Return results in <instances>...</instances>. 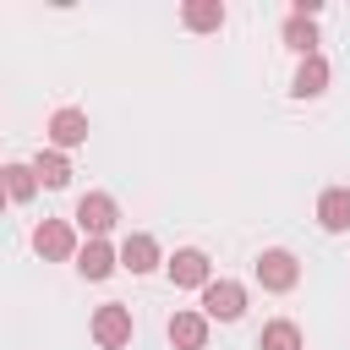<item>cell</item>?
Here are the masks:
<instances>
[{"label":"cell","instance_id":"30bf717a","mask_svg":"<svg viewBox=\"0 0 350 350\" xmlns=\"http://www.w3.org/2000/svg\"><path fill=\"white\" fill-rule=\"evenodd\" d=\"M208 328H213V323L186 306V312L170 317V345H175V350H208Z\"/></svg>","mask_w":350,"mask_h":350},{"label":"cell","instance_id":"ba28073f","mask_svg":"<svg viewBox=\"0 0 350 350\" xmlns=\"http://www.w3.org/2000/svg\"><path fill=\"white\" fill-rule=\"evenodd\" d=\"M159 262H170V257L159 252V241H153L148 230H131V235L120 241V268H131V273H153Z\"/></svg>","mask_w":350,"mask_h":350},{"label":"cell","instance_id":"4fadbf2b","mask_svg":"<svg viewBox=\"0 0 350 350\" xmlns=\"http://www.w3.org/2000/svg\"><path fill=\"white\" fill-rule=\"evenodd\" d=\"M33 175H38V186H44V191H60V186H71V159H66L60 148H38Z\"/></svg>","mask_w":350,"mask_h":350},{"label":"cell","instance_id":"8fae6325","mask_svg":"<svg viewBox=\"0 0 350 350\" xmlns=\"http://www.w3.org/2000/svg\"><path fill=\"white\" fill-rule=\"evenodd\" d=\"M317 224H323L328 235H345V230H350V186H323V197H317Z\"/></svg>","mask_w":350,"mask_h":350},{"label":"cell","instance_id":"52a82bcc","mask_svg":"<svg viewBox=\"0 0 350 350\" xmlns=\"http://www.w3.org/2000/svg\"><path fill=\"white\" fill-rule=\"evenodd\" d=\"M44 137H49V148L71 153V148H82V142H88V115H82L77 104H66V109H55V115H49Z\"/></svg>","mask_w":350,"mask_h":350},{"label":"cell","instance_id":"7c38bea8","mask_svg":"<svg viewBox=\"0 0 350 350\" xmlns=\"http://www.w3.org/2000/svg\"><path fill=\"white\" fill-rule=\"evenodd\" d=\"M328 82H334L328 60H323V55H312V60H301V66H295L290 93H295V98H323V93H328Z\"/></svg>","mask_w":350,"mask_h":350},{"label":"cell","instance_id":"6da1fadb","mask_svg":"<svg viewBox=\"0 0 350 350\" xmlns=\"http://www.w3.org/2000/svg\"><path fill=\"white\" fill-rule=\"evenodd\" d=\"M252 273H257V284H262L268 295H290V290L301 284V257H295L290 246H268V252H257Z\"/></svg>","mask_w":350,"mask_h":350},{"label":"cell","instance_id":"5bb4252c","mask_svg":"<svg viewBox=\"0 0 350 350\" xmlns=\"http://www.w3.org/2000/svg\"><path fill=\"white\" fill-rule=\"evenodd\" d=\"M180 22L191 33H219L224 27V0H186L180 5Z\"/></svg>","mask_w":350,"mask_h":350},{"label":"cell","instance_id":"5b68a950","mask_svg":"<svg viewBox=\"0 0 350 350\" xmlns=\"http://www.w3.org/2000/svg\"><path fill=\"white\" fill-rule=\"evenodd\" d=\"M164 273H170L175 290H208V284H213V262H208L202 246H180V252L164 262Z\"/></svg>","mask_w":350,"mask_h":350},{"label":"cell","instance_id":"7a4b0ae2","mask_svg":"<svg viewBox=\"0 0 350 350\" xmlns=\"http://www.w3.org/2000/svg\"><path fill=\"white\" fill-rule=\"evenodd\" d=\"M88 334H93V345H98V350H126V345H131V334H137V317H131V306H126V301H104V306L93 312Z\"/></svg>","mask_w":350,"mask_h":350},{"label":"cell","instance_id":"3957f363","mask_svg":"<svg viewBox=\"0 0 350 350\" xmlns=\"http://www.w3.org/2000/svg\"><path fill=\"white\" fill-rule=\"evenodd\" d=\"M77 230L88 235V241H109V230L120 224V202L109 197V191H88V197H77Z\"/></svg>","mask_w":350,"mask_h":350},{"label":"cell","instance_id":"9c48e42d","mask_svg":"<svg viewBox=\"0 0 350 350\" xmlns=\"http://www.w3.org/2000/svg\"><path fill=\"white\" fill-rule=\"evenodd\" d=\"M115 268H120V246H109V241H88V246L77 252V273H82V279H93V284H98V279H109Z\"/></svg>","mask_w":350,"mask_h":350},{"label":"cell","instance_id":"8992f818","mask_svg":"<svg viewBox=\"0 0 350 350\" xmlns=\"http://www.w3.org/2000/svg\"><path fill=\"white\" fill-rule=\"evenodd\" d=\"M208 323H235L241 312H246V284L241 279H213L208 290H202V306H197Z\"/></svg>","mask_w":350,"mask_h":350},{"label":"cell","instance_id":"2e32d148","mask_svg":"<svg viewBox=\"0 0 350 350\" xmlns=\"http://www.w3.org/2000/svg\"><path fill=\"white\" fill-rule=\"evenodd\" d=\"M257 350H301V328H295L290 317H273V323H262Z\"/></svg>","mask_w":350,"mask_h":350},{"label":"cell","instance_id":"277c9868","mask_svg":"<svg viewBox=\"0 0 350 350\" xmlns=\"http://www.w3.org/2000/svg\"><path fill=\"white\" fill-rule=\"evenodd\" d=\"M33 252L49 257V262H71L82 246H77V224L71 219H38L33 224Z\"/></svg>","mask_w":350,"mask_h":350},{"label":"cell","instance_id":"e0dca14e","mask_svg":"<svg viewBox=\"0 0 350 350\" xmlns=\"http://www.w3.org/2000/svg\"><path fill=\"white\" fill-rule=\"evenodd\" d=\"M0 175H5V197H11V202H33V191H38L33 164H5Z\"/></svg>","mask_w":350,"mask_h":350},{"label":"cell","instance_id":"9a60e30c","mask_svg":"<svg viewBox=\"0 0 350 350\" xmlns=\"http://www.w3.org/2000/svg\"><path fill=\"white\" fill-rule=\"evenodd\" d=\"M284 49H295L301 60H312V55H317V22H306V16H284Z\"/></svg>","mask_w":350,"mask_h":350}]
</instances>
